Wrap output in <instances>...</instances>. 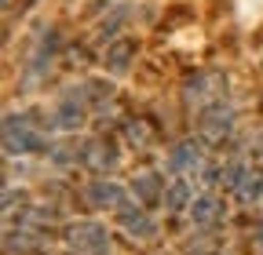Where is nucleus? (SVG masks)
I'll return each mask as SVG.
<instances>
[{"mask_svg": "<svg viewBox=\"0 0 263 255\" xmlns=\"http://www.w3.org/2000/svg\"><path fill=\"white\" fill-rule=\"evenodd\" d=\"M51 142L44 135V128L33 120L29 113H11L4 120V153L8 157H29V153H48Z\"/></svg>", "mask_w": 263, "mask_h": 255, "instance_id": "obj_1", "label": "nucleus"}, {"mask_svg": "<svg viewBox=\"0 0 263 255\" xmlns=\"http://www.w3.org/2000/svg\"><path fill=\"white\" fill-rule=\"evenodd\" d=\"M183 99H186V106H194L197 113L209 110V106H216V102H223V99H227V77H223L219 70H201V73L186 77V80H183Z\"/></svg>", "mask_w": 263, "mask_h": 255, "instance_id": "obj_2", "label": "nucleus"}, {"mask_svg": "<svg viewBox=\"0 0 263 255\" xmlns=\"http://www.w3.org/2000/svg\"><path fill=\"white\" fill-rule=\"evenodd\" d=\"M62 244L70 255H110V233L99 222H70L62 230Z\"/></svg>", "mask_w": 263, "mask_h": 255, "instance_id": "obj_3", "label": "nucleus"}, {"mask_svg": "<svg viewBox=\"0 0 263 255\" xmlns=\"http://www.w3.org/2000/svg\"><path fill=\"white\" fill-rule=\"evenodd\" d=\"M234 106H230L227 99L209 106L197 113V135H201V142H212V146H223L230 135H234Z\"/></svg>", "mask_w": 263, "mask_h": 255, "instance_id": "obj_4", "label": "nucleus"}, {"mask_svg": "<svg viewBox=\"0 0 263 255\" xmlns=\"http://www.w3.org/2000/svg\"><path fill=\"white\" fill-rule=\"evenodd\" d=\"M164 168L168 175H179V179H194L205 172V142L201 139H179L168 157H164Z\"/></svg>", "mask_w": 263, "mask_h": 255, "instance_id": "obj_5", "label": "nucleus"}, {"mask_svg": "<svg viewBox=\"0 0 263 255\" xmlns=\"http://www.w3.org/2000/svg\"><path fill=\"white\" fill-rule=\"evenodd\" d=\"M55 55H59V33H55V29H44V33L33 40L29 58H26V84H29V88H33V84H41V80L51 73Z\"/></svg>", "mask_w": 263, "mask_h": 255, "instance_id": "obj_6", "label": "nucleus"}, {"mask_svg": "<svg viewBox=\"0 0 263 255\" xmlns=\"http://www.w3.org/2000/svg\"><path fill=\"white\" fill-rule=\"evenodd\" d=\"M88 110L91 106L84 99V88L62 95V99L55 102V110H51V128L55 132H77V128L84 124V117H88Z\"/></svg>", "mask_w": 263, "mask_h": 255, "instance_id": "obj_7", "label": "nucleus"}, {"mask_svg": "<svg viewBox=\"0 0 263 255\" xmlns=\"http://www.w3.org/2000/svg\"><path fill=\"white\" fill-rule=\"evenodd\" d=\"M84 201L95 211H121L124 208V186L114 179H91L84 186Z\"/></svg>", "mask_w": 263, "mask_h": 255, "instance_id": "obj_8", "label": "nucleus"}, {"mask_svg": "<svg viewBox=\"0 0 263 255\" xmlns=\"http://www.w3.org/2000/svg\"><path fill=\"white\" fill-rule=\"evenodd\" d=\"M186 215H190V222L197 230H219L223 219H227V204L216 194H201V197H194V204H190Z\"/></svg>", "mask_w": 263, "mask_h": 255, "instance_id": "obj_9", "label": "nucleus"}, {"mask_svg": "<svg viewBox=\"0 0 263 255\" xmlns=\"http://www.w3.org/2000/svg\"><path fill=\"white\" fill-rule=\"evenodd\" d=\"M117 219H121V230L132 237V241H150L154 233H157V222L146 215V208H139V204H124L121 211H117Z\"/></svg>", "mask_w": 263, "mask_h": 255, "instance_id": "obj_10", "label": "nucleus"}, {"mask_svg": "<svg viewBox=\"0 0 263 255\" xmlns=\"http://www.w3.org/2000/svg\"><path fill=\"white\" fill-rule=\"evenodd\" d=\"M117 161H121V157H117V146L114 142H106V139H88L84 142V161H81L84 168H91V172L103 175V172H114Z\"/></svg>", "mask_w": 263, "mask_h": 255, "instance_id": "obj_11", "label": "nucleus"}, {"mask_svg": "<svg viewBox=\"0 0 263 255\" xmlns=\"http://www.w3.org/2000/svg\"><path fill=\"white\" fill-rule=\"evenodd\" d=\"M230 194H234V197H238V204H245V208L259 204V201H263V168L245 164V168H241V175H238V182L230 186Z\"/></svg>", "mask_w": 263, "mask_h": 255, "instance_id": "obj_12", "label": "nucleus"}, {"mask_svg": "<svg viewBox=\"0 0 263 255\" xmlns=\"http://www.w3.org/2000/svg\"><path fill=\"white\" fill-rule=\"evenodd\" d=\"M132 62H136V40L121 37V40H110V44H106L103 66H106L110 73H128V70H132Z\"/></svg>", "mask_w": 263, "mask_h": 255, "instance_id": "obj_13", "label": "nucleus"}, {"mask_svg": "<svg viewBox=\"0 0 263 255\" xmlns=\"http://www.w3.org/2000/svg\"><path fill=\"white\" fill-rule=\"evenodd\" d=\"M164 179L157 175V172H139L136 179H132V194H136V201L139 204H157V201H164Z\"/></svg>", "mask_w": 263, "mask_h": 255, "instance_id": "obj_14", "label": "nucleus"}, {"mask_svg": "<svg viewBox=\"0 0 263 255\" xmlns=\"http://www.w3.org/2000/svg\"><path fill=\"white\" fill-rule=\"evenodd\" d=\"M164 204H168V211H190V204H194V179L172 175L168 189H164Z\"/></svg>", "mask_w": 263, "mask_h": 255, "instance_id": "obj_15", "label": "nucleus"}, {"mask_svg": "<svg viewBox=\"0 0 263 255\" xmlns=\"http://www.w3.org/2000/svg\"><path fill=\"white\" fill-rule=\"evenodd\" d=\"M124 139H128L132 146H139V150H143V146L154 139V124H150V120H132V124L124 128Z\"/></svg>", "mask_w": 263, "mask_h": 255, "instance_id": "obj_16", "label": "nucleus"}, {"mask_svg": "<svg viewBox=\"0 0 263 255\" xmlns=\"http://www.w3.org/2000/svg\"><path fill=\"white\" fill-rule=\"evenodd\" d=\"M201 233H205V237H197V241L190 237V241H186V255H216V248H212V237H209L212 230H201Z\"/></svg>", "mask_w": 263, "mask_h": 255, "instance_id": "obj_17", "label": "nucleus"}, {"mask_svg": "<svg viewBox=\"0 0 263 255\" xmlns=\"http://www.w3.org/2000/svg\"><path fill=\"white\" fill-rule=\"evenodd\" d=\"M256 241H259V248H263V215H259V222H256Z\"/></svg>", "mask_w": 263, "mask_h": 255, "instance_id": "obj_18", "label": "nucleus"}, {"mask_svg": "<svg viewBox=\"0 0 263 255\" xmlns=\"http://www.w3.org/2000/svg\"><path fill=\"white\" fill-rule=\"evenodd\" d=\"M259 157H263V139H259Z\"/></svg>", "mask_w": 263, "mask_h": 255, "instance_id": "obj_19", "label": "nucleus"}]
</instances>
